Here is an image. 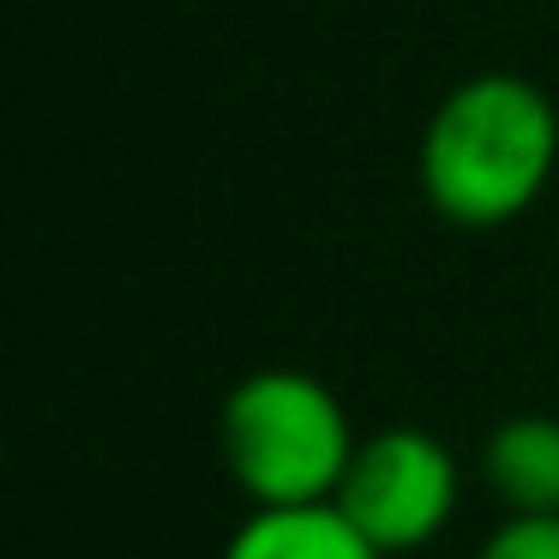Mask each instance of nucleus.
<instances>
[{
    "mask_svg": "<svg viewBox=\"0 0 559 559\" xmlns=\"http://www.w3.org/2000/svg\"><path fill=\"white\" fill-rule=\"evenodd\" d=\"M559 163V109L542 85L518 73H475L433 109L421 133L427 205L457 229L518 223L547 193Z\"/></svg>",
    "mask_w": 559,
    "mask_h": 559,
    "instance_id": "f257e3e1",
    "label": "nucleus"
},
{
    "mask_svg": "<svg viewBox=\"0 0 559 559\" xmlns=\"http://www.w3.org/2000/svg\"><path fill=\"white\" fill-rule=\"evenodd\" d=\"M217 445L253 506H325L361 439L325 379L301 367H259L223 397Z\"/></svg>",
    "mask_w": 559,
    "mask_h": 559,
    "instance_id": "f03ea898",
    "label": "nucleus"
},
{
    "mask_svg": "<svg viewBox=\"0 0 559 559\" xmlns=\"http://www.w3.org/2000/svg\"><path fill=\"white\" fill-rule=\"evenodd\" d=\"M457 499H463L457 457L433 433H421V427H379V433H367L355 445L331 506L385 559H397L439 542L445 523L457 518Z\"/></svg>",
    "mask_w": 559,
    "mask_h": 559,
    "instance_id": "7ed1b4c3",
    "label": "nucleus"
},
{
    "mask_svg": "<svg viewBox=\"0 0 559 559\" xmlns=\"http://www.w3.org/2000/svg\"><path fill=\"white\" fill-rule=\"evenodd\" d=\"M223 559H385L337 506H253Z\"/></svg>",
    "mask_w": 559,
    "mask_h": 559,
    "instance_id": "20e7f679",
    "label": "nucleus"
},
{
    "mask_svg": "<svg viewBox=\"0 0 559 559\" xmlns=\"http://www.w3.org/2000/svg\"><path fill=\"white\" fill-rule=\"evenodd\" d=\"M487 487L506 511H559V415H511L487 433Z\"/></svg>",
    "mask_w": 559,
    "mask_h": 559,
    "instance_id": "39448f33",
    "label": "nucleus"
},
{
    "mask_svg": "<svg viewBox=\"0 0 559 559\" xmlns=\"http://www.w3.org/2000/svg\"><path fill=\"white\" fill-rule=\"evenodd\" d=\"M475 559H559V511H506Z\"/></svg>",
    "mask_w": 559,
    "mask_h": 559,
    "instance_id": "423d86ee",
    "label": "nucleus"
}]
</instances>
